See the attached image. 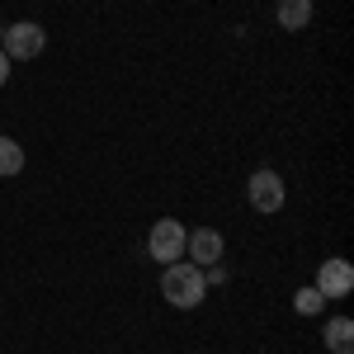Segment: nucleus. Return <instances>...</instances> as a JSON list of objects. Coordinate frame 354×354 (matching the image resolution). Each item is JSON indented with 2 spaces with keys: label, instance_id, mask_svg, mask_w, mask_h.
<instances>
[{
  "label": "nucleus",
  "instance_id": "obj_1",
  "mask_svg": "<svg viewBox=\"0 0 354 354\" xmlns=\"http://www.w3.org/2000/svg\"><path fill=\"white\" fill-rule=\"evenodd\" d=\"M161 298L170 302V307H180V312H189V307H198V302L208 298V274L198 270V265H189V260L165 265V274H161Z\"/></svg>",
  "mask_w": 354,
  "mask_h": 354
},
{
  "label": "nucleus",
  "instance_id": "obj_2",
  "mask_svg": "<svg viewBox=\"0 0 354 354\" xmlns=\"http://www.w3.org/2000/svg\"><path fill=\"white\" fill-rule=\"evenodd\" d=\"M48 48V33L43 24H33V19H19V24H5V38H0V53L10 57V62H33V57Z\"/></svg>",
  "mask_w": 354,
  "mask_h": 354
},
{
  "label": "nucleus",
  "instance_id": "obj_3",
  "mask_svg": "<svg viewBox=\"0 0 354 354\" xmlns=\"http://www.w3.org/2000/svg\"><path fill=\"white\" fill-rule=\"evenodd\" d=\"M185 241H189V232L175 218H161V222H151V232H147V255L156 265H175L185 255Z\"/></svg>",
  "mask_w": 354,
  "mask_h": 354
},
{
  "label": "nucleus",
  "instance_id": "obj_4",
  "mask_svg": "<svg viewBox=\"0 0 354 354\" xmlns=\"http://www.w3.org/2000/svg\"><path fill=\"white\" fill-rule=\"evenodd\" d=\"M245 198H250L255 213H279L283 208V180H279V170H255L245 180Z\"/></svg>",
  "mask_w": 354,
  "mask_h": 354
},
{
  "label": "nucleus",
  "instance_id": "obj_5",
  "mask_svg": "<svg viewBox=\"0 0 354 354\" xmlns=\"http://www.w3.org/2000/svg\"><path fill=\"white\" fill-rule=\"evenodd\" d=\"M317 293L322 298H350L354 293V265L350 260H326L317 270Z\"/></svg>",
  "mask_w": 354,
  "mask_h": 354
},
{
  "label": "nucleus",
  "instance_id": "obj_6",
  "mask_svg": "<svg viewBox=\"0 0 354 354\" xmlns=\"http://www.w3.org/2000/svg\"><path fill=\"white\" fill-rule=\"evenodd\" d=\"M185 255H189V265H198V270L222 265V232H213V227H198V232H189Z\"/></svg>",
  "mask_w": 354,
  "mask_h": 354
},
{
  "label": "nucleus",
  "instance_id": "obj_7",
  "mask_svg": "<svg viewBox=\"0 0 354 354\" xmlns=\"http://www.w3.org/2000/svg\"><path fill=\"white\" fill-rule=\"evenodd\" d=\"M274 19H279V28H288V33H302V28L312 24V0H279Z\"/></svg>",
  "mask_w": 354,
  "mask_h": 354
},
{
  "label": "nucleus",
  "instance_id": "obj_8",
  "mask_svg": "<svg viewBox=\"0 0 354 354\" xmlns=\"http://www.w3.org/2000/svg\"><path fill=\"white\" fill-rule=\"evenodd\" d=\"M326 350L330 354H354V322L350 317H330L326 322Z\"/></svg>",
  "mask_w": 354,
  "mask_h": 354
},
{
  "label": "nucleus",
  "instance_id": "obj_9",
  "mask_svg": "<svg viewBox=\"0 0 354 354\" xmlns=\"http://www.w3.org/2000/svg\"><path fill=\"white\" fill-rule=\"evenodd\" d=\"M19 170H24V147L15 137H0V180L19 175Z\"/></svg>",
  "mask_w": 354,
  "mask_h": 354
},
{
  "label": "nucleus",
  "instance_id": "obj_10",
  "mask_svg": "<svg viewBox=\"0 0 354 354\" xmlns=\"http://www.w3.org/2000/svg\"><path fill=\"white\" fill-rule=\"evenodd\" d=\"M293 307H298L302 317H317V312L326 307V298H322V293H317V283H312V288H298V298H293Z\"/></svg>",
  "mask_w": 354,
  "mask_h": 354
},
{
  "label": "nucleus",
  "instance_id": "obj_11",
  "mask_svg": "<svg viewBox=\"0 0 354 354\" xmlns=\"http://www.w3.org/2000/svg\"><path fill=\"white\" fill-rule=\"evenodd\" d=\"M10 66H15V62H10V57H5V53H0V85H5V81H10Z\"/></svg>",
  "mask_w": 354,
  "mask_h": 354
},
{
  "label": "nucleus",
  "instance_id": "obj_12",
  "mask_svg": "<svg viewBox=\"0 0 354 354\" xmlns=\"http://www.w3.org/2000/svg\"><path fill=\"white\" fill-rule=\"evenodd\" d=\"M0 38H5V24H0Z\"/></svg>",
  "mask_w": 354,
  "mask_h": 354
}]
</instances>
